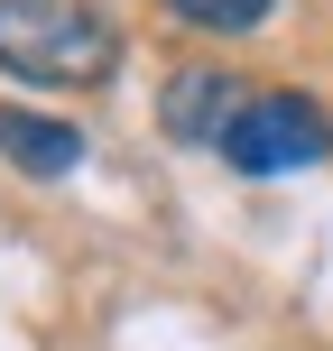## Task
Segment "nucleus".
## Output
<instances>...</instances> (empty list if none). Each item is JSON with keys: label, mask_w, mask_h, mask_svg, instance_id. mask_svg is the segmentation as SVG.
<instances>
[{"label": "nucleus", "mask_w": 333, "mask_h": 351, "mask_svg": "<svg viewBox=\"0 0 333 351\" xmlns=\"http://www.w3.org/2000/svg\"><path fill=\"white\" fill-rule=\"evenodd\" d=\"M0 74L37 93H93L121 74V28L93 0H0Z\"/></svg>", "instance_id": "obj_1"}, {"label": "nucleus", "mask_w": 333, "mask_h": 351, "mask_svg": "<svg viewBox=\"0 0 333 351\" xmlns=\"http://www.w3.org/2000/svg\"><path fill=\"white\" fill-rule=\"evenodd\" d=\"M0 158H10L19 176H74L84 167V130L74 121H47V111H28V102H0Z\"/></svg>", "instance_id": "obj_4"}, {"label": "nucleus", "mask_w": 333, "mask_h": 351, "mask_svg": "<svg viewBox=\"0 0 333 351\" xmlns=\"http://www.w3.org/2000/svg\"><path fill=\"white\" fill-rule=\"evenodd\" d=\"M250 102V84L241 74H222V65H185V74H167V93H158V130L176 148H222V130H231V111Z\"/></svg>", "instance_id": "obj_3"}, {"label": "nucleus", "mask_w": 333, "mask_h": 351, "mask_svg": "<svg viewBox=\"0 0 333 351\" xmlns=\"http://www.w3.org/2000/svg\"><path fill=\"white\" fill-rule=\"evenodd\" d=\"M231 176H297V167H315L333 158V121H324V102L315 93H250L241 111H231V130H222V148H213Z\"/></svg>", "instance_id": "obj_2"}, {"label": "nucleus", "mask_w": 333, "mask_h": 351, "mask_svg": "<svg viewBox=\"0 0 333 351\" xmlns=\"http://www.w3.org/2000/svg\"><path fill=\"white\" fill-rule=\"evenodd\" d=\"M167 10L185 19V28H213V37H250L268 10H278V0H167Z\"/></svg>", "instance_id": "obj_5"}]
</instances>
